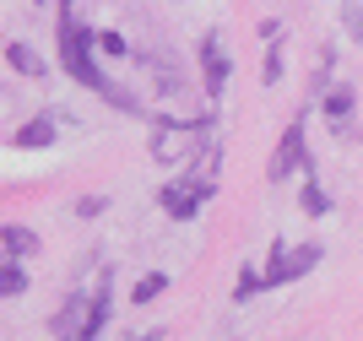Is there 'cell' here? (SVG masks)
<instances>
[{
    "label": "cell",
    "mask_w": 363,
    "mask_h": 341,
    "mask_svg": "<svg viewBox=\"0 0 363 341\" xmlns=\"http://www.w3.org/2000/svg\"><path fill=\"white\" fill-rule=\"evenodd\" d=\"M92 44H98V33L76 28V0H60V65L82 82V87H92L98 98H108L114 108H125V114H141V98L136 92L114 87L104 71H98V60H92Z\"/></svg>",
    "instance_id": "cell-1"
},
{
    "label": "cell",
    "mask_w": 363,
    "mask_h": 341,
    "mask_svg": "<svg viewBox=\"0 0 363 341\" xmlns=\"http://www.w3.org/2000/svg\"><path fill=\"white\" fill-rule=\"evenodd\" d=\"M206 147H212V119H157V130H152L157 163H190Z\"/></svg>",
    "instance_id": "cell-2"
},
{
    "label": "cell",
    "mask_w": 363,
    "mask_h": 341,
    "mask_svg": "<svg viewBox=\"0 0 363 341\" xmlns=\"http://www.w3.org/2000/svg\"><path fill=\"white\" fill-rule=\"evenodd\" d=\"M212 179H201V174H190V179H174V184H163V211L168 217H196L201 211V201H212Z\"/></svg>",
    "instance_id": "cell-3"
},
{
    "label": "cell",
    "mask_w": 363,
    "mask_h": 341,
    "mask_svg": "<svg viewBox=\"0 0 363 341\" xmlns=\"http://www.w3.org/2000/svg\"><path fill=\"white\" fill-rule=\"evenodd\" d=\"M315 266H320V244L277 250V255H272V266L260 271V287H282V282H293V276H303V271H315Z\"/></svg>",
    "instance_id": "cell-4"
},
{
    "label": "cell",
    "mask_w": 363,
    "mask_h": 341,
    "mask_svg": "<svg viewBox=\"0 0 363 341\" xmlns=\"http://www.w3.org/2000/svg\"><path fill=\"white\" fill-rule=\"evenodd\" d=\"M293 168H309V152H303V119H293L288 130H282V141H277V152H272L266 179H272V184H282Z\"/></svg>",
    "instance_id": "cell-5"
},
{
    "label": "cell",
    "mask_w": 363,
    "mask_h": 341,
    "mask_svg": "<svg viewBox=\"0 0 363 341\" xmlns=\"http://www.w3.org/2000/svg\"><path fill=\"white\" fill-rule=\"evenodd\" d=\"M228 71H233V65H228L223 38H217V33H206V38H201V76H206V92H212V98H223Z\"/></svg>",
    "instance_id": "cell-6"
},
{
    "label": "cell",
    "mask_w": 363,
    "mask_h": 341,
    "mask_svg": "<svg viewBox=\"0 0 363 341\" xmlns=\"http://www.w3.org/2000/svg\"><path fill=\"white\" fill-rule=\"evenodd\" d=\"M320 108H325V125H331L336 135H347V130H352V108H358V98H352L347 82H336V87H325Z\"/></svg>",
    "instance_id": "cell-7"
},
{
    "label": "cell",
    "mask_w": 363,
    "mask_h": 341,
    "mask_svg": "<svg viewBox=\"0 0 363 341\" xmlns=\"http://www.w3.org/2000/svg\"><path fill=\"white\" fill-rule=\"evenodd\" d=\"M6 65H11L16 76H44V71H49L44 55H38V49H28V44H6Z\"/></svg>",
    "instance_id": "cell-8"
},
{
    "label": "cell",
    "mask_w": 363,
    "mask_h": 341,
    "mask_svg": "<svg viewBox=\"0 0 363 341\" xmlns=\"http://www.w3.org/2000/svg\"><path fill=\"white\" fill-rule=\"evenodd\" d=\"M55 125H60L55 114H38V119H28V125L16 130V147H49V141H55Z\"/></svg>",
    "instance_id": "cell-9"
},
{
    "label": "cell",
    "mask_w": 363,
    "mask_h": 341,
    "mask_svg": "<svg viewBox=\"0 0 363 341\" xmlns=\"http://www.w3.org/2000/svg\"><path fill=\"white\" fill-rule=\"evenodd\" d=\"M0 250H6V260H28V255L38 250V238H33L28 228H16V223H6V233H0Z\"/></svg>",
    "instance_id": "cell-10"
},
{
    "label": "cell",
    "mask_w": 363,
    "mask_h": 341,
    "mask_svg": "<svg viewBox=\"0 0 363 341\" xmlns=\"http://www.w3.org/2000/svg\"><path fill=\"white\" fill-rule=\"evenodd\" d=\"M298 201H303V211H309V217H325V211H331V195H325V190L315 184V168H309V184H303V195H298Z\"/></svg>",
    "instance_id": "cell-11"
},
{
    "label": "cell",
    "mask_w": 363,
    "mask_h": 341,
    "mask_svg": "<svg viewBox=\"0 0 363 341\" xmlns=\"http://www.w3.org/2000/svg\"><path fill=\"white\" fill-rule=\"evenodd\" d=\"M0 293H6V298H22V293H28V271L16 266V260H6V271H0Z\"/></svg>",
    "instance_id": "cell-12"
},
{
    "label": "cell",
    "mask_w": 363,
    "mask_h": 341,
    "mask_svg": "<svg viewBox=\"0 0 363 341\" xmlns=\"http://www.w3.org/2000/svg\"><path fill=\"white\" fill-rule=\"evenodd\" d=\"M98 55H104V60H120V55H130V44H125L114 28H104V33H98Z\"/></svg>",
    "instance_id": "cell-13"
},
{
    "label": "cell",
    "mask_w": 363,
    "mask_h": 341,
    "mask_svg": "<svg viewBox=\"0 0 363 341\" xmlns=\"http://www.w3.org/2000/svg\"><path fill=\"white\" fill-rule=\"evenodd\" d=\"M163 287H168V276H157V271H152V276H141V282H136V303H152Z\"/></svg>",
    "instance_id": "cell-14"
},
{
    "label": "cell",
    "mask_w": 363,
    "mask_h": 341,
    "mask_svg": "<svg viewBox=\"0 0 363 341\" xmlns=\"http://www.w3.org/2000/svg\"><path fill=\"white\" fill-rule=\"evenodd\" d=\"M104 206H108L104 195H82V201H76V217H98Z\"/></svg>",
    "instance_id": "cell-15"
},
{
    "label": "cell",
    "mask_w": 363,
    "mask_h": 341,
    "mask_svg": "<svg viewBox=\"0 0 363 341\" xmlns=\"http://www.w3.org/2000/svg\"><path fill=\"white\" fill-rule=\"evenodd\" d=\"M266 82H282V44H272V55H266Z\"/></svg>",
    "instance_id": "cell-16"
},
{
    "label": "cell",
    "mask_w": 363,
    "mask_h": 341,
    "mask_svg": "<svg viewBox=\"0 0 363 341\" xmlns=\"http://www.w3.org/2000/svg\"><path fill=\"white\" fill-rule=\"evenodd\" d=\"M342 16H347V28L363 38V6H358V0H347V6H342Z\"/></svg>",
    "instance_id": "cell-17"
},
{
    "label": "cell",
    "mask_w": 363,
    "mask_h": 341,
    "mask_svg": "<svg viewBox=\"0 0 363 341\" xmlns=\"http://www.w3.org/2000/svg\"><path fill=\"white\" fill-rule=\"evenodd\" d=\"M136 341H163V330H147V336H136Z\"/></svg>",
    "instance_id": "cell-18"
},
{
    "label": "cell",
    "mask_w": 363,
    "mask_h": 341,
    "mask_svg": "<svg viewBox=\"0 0 363 341\" xmlns=\"http://www.w3.org/2000/svg\"><path fill=\"white\" fill-rule=\"evenodd\" d=\"M38 6H44V0H38Z\"/></svg>",
    "instance_id": "cell-19"
}]
</instances>
